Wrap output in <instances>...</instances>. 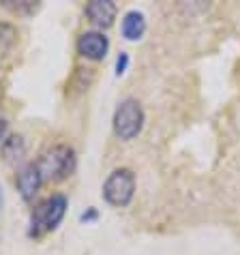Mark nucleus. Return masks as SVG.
Masks as SVG:
<instances>
[{"instance_id":"1","label":"nucleus","mask_w":240,"mask_h":255,"mask_svg":"<svg viewBox=\"0 0 240 255\" xmlns=\"http://www.w3.org/2000/svg\"><path fill=\"white\" fill-rule=\"evenodd\" d=\"M39 174L45 180H60L67 178L75 167V152L69 146H54L47 152L41 154V159L37 161Z\"/></svg>"},{"instance_id":"2","label":"nucleus","mask_w":240,"mask_h":255,"mask_svg":"<svg viewBox=\"0 0 240 255\" xmlns=\"http://www.w3.org/2000/svg\"><path fill=\"white\" fill-rule=\"evenodd\" d=\"M133 195H135V174L131 169L120 167L108 176L103 185V197L108 204L122 208L133 200Z\"/></svg>"},{"instance_id":"3","label":"nucleus","mask_w":240,"mask_h":255,"mask_svg":"<svg viewBox=\"0 0 240 255\" xmlns=\"http://www.w3.org/2000/svg\"><path fill=\"white\" fill-rule=\"evenodd\" d=\"M144 127V110L135 99H124L114 114V133L120 139H133Z\"/></svg>"},{"instance_id":"4","label":"nucleus","mask_w":240,"mask_h":255,"mask_svg":"<svg viewBox=\"0 0 240 255\" xmlns=\"http://www.w3.org/2000/svg\"><path fill=\"white\" fill-rule=\"evenodd\" d=\"M65 210H67V197L65 195H52L49 200H45L43 204H39L32 212V230L30 234L39 236L41 232H47V230H54L56 225L62 221L65 217Z\"/></svg>"},{"instance_id":"5","label":"nucleus","mask_w":240,"mask_h":255,"mask_svg":"<svg viewBox=\"0 0 240 255\" xmlns=\"http://www.w3.org/2000/svg\"><path fill=\"white\" fill-rule=\"evenodd\" d=\"M110 49V41L103 32H97V30H90V32H84L80 39H77V52L82 56H86L90 60H101L105 58Z\"/></svg>"},{"instance_id":"6","label":"nucleus","mask_w":240,"mask_h":255,"mask_svg":"<svg viewBox=\"0 0 240 255\" xmlns=\"http://www.w3.org/2000/svg\"><path fill=\"white\" fill-rule=\"evenodd\" d=\"M86 15L88 19L99 28H108L114 24L116 17V4L112 0H93L86 4Z\"/></svg>"},{"instance_id":"7","label":"nucleus","mask_w":240,"mask_h":255,"mask_svg":"<svg viewBox=\"0 0 240 255\" xmlns=\"http://www.w3.org/2000/svg\"><path fill=\"white\" fill-rule=\"evenodd\" d=\"M41 182H43V178H41V174H39L37 163L26 165L22 172L17 174V191H19V195H22L26 202L34 200V195H37Z\"/></svg>"},{"instance_id":"8","label":"nucleus","mask_w":240,"mask_h":255,"mask_svg":"<svg viewBox=\"0 0 240 255\" xmlns=\"http://www.w3.org/2000/svg\"><path fill=\"white\" fill-rule=\"evenodd\" d=\"M146 32V17L139 11H129L122 19V37L126 41H137Z\"/></svg>"},{"instance_id":"9","label":"nucleus","mask_w":240,"mask_h":255,"mask_svg":"<svg viewBox=\"0 0 240 255\" xmlns=\"http://www.w3.org/2000/svg\"><path fill=\"white\" fill-rule=\"evenodd\" d=\"M26 154V144L19 135H11L2 141V157L9 163H17Z\"/></svg>"},{"instance_id":"10","label":"nucleus","mask_w":240,"mask_h":255,"mask_svg":"<svg viewBox=\"0 0 240 255\" xmlns=\"http://www.w3.org/2000/svg\"><path fill=\"white\" fill-rule=\"evenodd\" d=\"M15 37H17L15 28L9 24H0V54L9 52L13 43H15Z\"/></svg>"},{"instance_id":"11","label":"nucleus","mask_w":240,"mask_h":255,"mask_svg":"<svg viewBox=\"0 0 240 255\" xmlns=\"http://www.w3.org/2000/svg\"><path fill=\"white\" fill-rule=\"evenodd\" d=\"M126 65H129V54L120 52L118 60H116V75H122L124 71H126Z\"/></svg>"},{"instance_id":"12","label":"nucleus","mask_w":240,"mask_h":255,"mask_svg":"<svg viewBox=\"0 0 240 255\" xmlns=\"http://www.w3.org/2000/svg\"><path fill=\"white\" fill-rule=\"evenodd\" d=\"M4 135H6V118L0 114V141H4Z\"/></svg>"},{"instance_id":"13","label":"nucleus","mask_w":240,"mask_h":255,"mask_svg":"<svg viewBox=\"0 0 240 255\" xmlns=\"http://www.w3.org/2000/svg\"><path fill=\"white\" fill-rule=\"evenodd\" d=\"M0 206H2V187H0Z\"/></svg>"}]
</instances>
